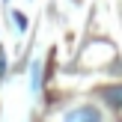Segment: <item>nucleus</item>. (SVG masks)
I'll return each instance as SVG.
<instances>
[{
    "mask_svg": "<svg viewBox=\"0 0 122 122\" xmlns=\"http://www.w3.org/2000/svg\"><path fill=\"white\" fill-rule=\"evenodd\" d=\"M66 119H89V122H98L101 119V113L98 110H95V107H81V110H69V113H66Z\"/></svg>",
    "mask_w": 122,
    "mask_h": 122,
    "instance_id": "obj_2",
    "label": "nucleus"
},
{
    "mask_svg": "<svg viewBox=\"0 0 122 122\" xmlns=\"http://www.w3.org/2000/svg\"><path fill=\"white\" fill-rule=\"evenodd\" d=\"M101 98H104L110 107L122 110V83H116V86H107V89H101Z\"/></svg>",
    "mask_w": 122,
    "mask_h": 122,
    "instance_id": "obj_1",
    "label": "nucleus"
},
{
    "mask_svg": "<svg viewBox=\"0 0 122 122\" xmlns=\"http://www.w3.org/2000/svg\"><path fill=\"white\" fill-rule=\"evenodd\" d=\"M3 75H6V54L0 51V77H3Z\"/></svg>",
    "mask_w": 122,
    "mask_h": 122,
    "instance_id": "obj_4",
    "label": "nucleus"
},
{
    "mask_svg": "<svg viewBox=\"0 0 122 122\" xmlns=\"http://www.w3.org/2000/svg\"><path fill=\"white\" fill-rule=\"evenodd\" d=\"M12 24H15V27L21 30V33H24V30H27V18H24L21 12H12Z\"/></svg>",
    "mask_w": 122,
    "mask_h": 122,
    "instance_id": "obj_3",
    "label": "nucleus"
}]
</instances>
